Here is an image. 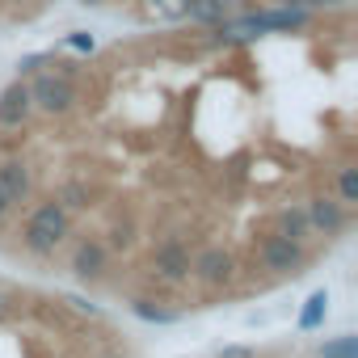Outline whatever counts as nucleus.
<instances>
[{
	"label": "nucleus",
	"mask_w": 358,
	"mask_h": 358,
	"mask_svg": "<svg viewBox=\"0 0 358 358\" xmlns=\"http://www.w3.org/2000/svg\"><path fill=\"white\" fill-rule=\"evenodd\" d=\"M131 312H135L139 320H148V324H177V312H173V308H160V303H152V299H131Z\"/></svg>",
	"instance_id": "4468645a"
},
{
	"label": "nucleus",
	"mask_w": 358,
	"mask_h": 358,
	"mask_svg": "<svg viewBox=\"0 0 358 358\" xmlns=\"http://www.w3.org/2000/svg\"><path fill=\"white\" fill-rule=\"evenodd\" d=\"M30 114H34V101H30V85L17 76L5 93H0V127H9V131H17V127H26L30 122Z\"/></svg>",
	"instance_id": "1a4fd4ad"
},
{
	"label": "nucleus",
	"mask_w": 358,
	"mask_h": 358,
	"mask_svg": "<svg viewBox=\"0 0 358 358\" xmlns=\"http://www.w3.org/2000/svg\"><path fill=\"white\" fill-rule=\"evenodd\" d=\"M308 22H312L308 9L287 5V9H270V13H245V17L224 22V26H241V30H249V34H262V30H303Z\"/></svg>",
	"instance_id": "39448f33"
},
{
	"label": "nucleus",
	"mask_w": 358,
	"mask_h": 358,
	"mask_svg": "<svg viewBox=\"0 0 358 358\" xmlns=\"http://www.w3.org/2000/svg\"><path fill=\"white\" fill-rule=\"evenodd\" d=\"M257 257H262V270H270V274H278V278H287V274H299V270L308 266V253H303V245H299V241H287V236H278V232L262 236V245H257Z\"/></svg>",
	"instance_id": "7ed1b4c3"
},
{
	"label": "nucleus",
	"mask_w": 358,
	"mask_h": 358,
	"mask_svg": "<svg viewBox=\"0 0 358 358\" xmlns=\"http://www.w3.org/2000/svg\"><path fill=\"white\" fill-rule=\"evenodd\" d=\"M308 228L312 232H320V236H341L345 232V224H350V207H341L337 199H329V194H316V199H308Z\"/></svg>",
	"instance_id": "0eeeda50"
},
{
	"label": "nucleus",
	"mask_w": 358,
	"mask_h": 358,
	"mask_svg": "<svg viewBox=\"0 0 358 358\" xmlns=\"http://www.w3.org/2000/svg\"><path fill=\"white\" fill-rule=\"evenodd\" d=\"M282 5H303V0H282Z\"/></svg>",
	"instance_id": "b1692460"
},
{
	"label": "nucleus",
	"mask_w": 358,
	"mask_h": 358,
	"mask_svg": "<svg viewBox=\"0 0 358 358\" xmlns=\"http://www.w3.org/2000/svg\"><path fill=\"white\" fill-rule=\"evenodd\" d=\"M68 47H76V51H93V38H89V34H72Z\"/></svg>",
	"instance_id": "412c9836"
},
{
	"label": "nucleus",
	"mask_w": 358,
	"mask_h": 358,
	"mask_svg": "<svg viewBox=\"0 0 358 358\" xmlns=\"http://www.w3.org/2000/svg\"><path fill=\"white\" fill-rule=\"evenodd\" d=\"M190 274H194L203 287H224V282H232L236 262H232V253H228V249L211 245V249H203V253H194V257H190Z\"/></svg>",
	"instance_id": "423d86ee"
},
{
	"label": "nucleus",
	"mask_w": 358,
	"mask_h": 358,
	"mask_svg": "<svg viewBox=\"0 0 358 358\" xmlns=\"http://www.w3.org/2000/svg\"><path fill=\"white\" fill-rule=\"evenodd\" d=\"M152 274H156L160 282H169V287L186 282V278H190V249H186V241L164 236V241L152 249Z\"/></svg>",
	"instance_id": "20e7f679"
},
{
	"label": "nucleus",
	"mask_w": 358,
	"mask_h": 358,
	"mask_svg": "<svg viewBox=\"0 0 358 358\" xmlns=\"http://www.w3.org/2000/svg\"><path fill=\"white\" fill-rule=\"evenodd\" d=\"M148 9L164 22H186V0H148Z\"/></svg>",
	"instance_id": "f3484780"
},
{
	"label": "nucleus",
	"mask_w": 358,
	"mask_h": 358,
	"mask_svg": "<svg viewBox=\"0 0 358 358\" xmlns=\"http://www.w3.org/2000/svg\"><path fill=\"white\" fill-rule=\"evenodd\" d=\"M9 211H13V203H9V199H5V190H0V220H5V215H9Z\"/></svg>",
	"instance_id": "4be33fe9"
},
{
	"label": "nucleus",
	"mask_w": 358,
	"mask_h": 358,
	"mask_svg": "<svg viewBox=\"0 0 358 358\" xmlns=\"http://www.w3.org/2000/svg\"><path fill=\"white\" fill-rule=\"evenodd\" d=\"M51 59H55L51 51H43V55H26V59L17 64V72H22V76H34V72H43V64H51Z\"/></svg>",
	"instance_id": "6ab92c4d"
},
{
	"label": "nucleus",
	"mask_w": 358,
	"mask_h": 358,
	"mask_svg": "<svg viewBox=\"0 0 358 358\" xmlns=\"http://www.w3.org/2000/svg\"><path fill=\"white\" fill-rule=\"evenodd\" d=\"M278 236L303 245V241L312 236V228H308V211H303V207H282V211H278Z\"/></svg>",
	"instance_id": "f8f14e48"
},
{
	"label": "nucleus",
	"mask_w": 358,
	"mask_h": 358,
	"mask_svg": "<svg viewBox=\"0 0 358 358\" xmlns=\"http://www.w3.org/2000/svg\"><path fill=\"white\" fill-rule=\"evenodd\" d=\"M106 266H110L106 241H97V236L76 241V249H72V274H76L80 282H97V278L106 274Z\"/></svg>",
	"instance_id": "6e6552de"
},
{
	"label": "nucleus",
	"mask_w": 358,
	"mask_h": 358,
	"mask_svg": "<svg viewBox=\"0 0 358 358\" xmlns=\"http://www.w3.org/2000/svg\"><path fill=\"white\" fill-rule=\"evenodd\" d=\"M38 5H51V0H38Z\"/></svg>",
	"instance_id": "393cba45"
},
{
	"label": "nucleus",
	"mask_w": 358,
	"mask_h": 358,
	"mask_svg": "<svg viewBox=\"0 0 358 358\" xmlns=\"http://www.w3.org/2000/svg\"><path fill=\"white\" fill-rule=\"evenodd\" d=\"M127 245H131V228H127V224H118V228L110 232V245H106V249H127Z\"/></svg>",
	"instance_id": "aec40b11"
},
{
	"label": "nucleus",
	"mask_w": 358,
	"mask_h": 358,
	"mask_svg": "<svg viewBox=\"0 0 358 358\" xmlns=\"http://www.w3.org/2000/svg\"><path fill=\"white\" fill-rule=\"evenodd\" d=\"M320 358H358V341L345 333V337H337V341L320 345Z\"/></svg>",
	"instance_id": "a211bd4d"
},
{
	"label": "nucleus",
	"mask_w": 358,
	"mask_h": 358,
	"mask_svg": "<svg viewBox=\"0 0 358 358\" xmlns=\"http://www.w3.org/2000/svg\"><path fill=\"white\" fill-rule=\"evenodd\" d=\"M68 236H72V215H68L55 199H51V203H38V207L30 211L26 228H22V245H26L30 257H51Z\"/></svg>",
	"instance_id": "f257e3e1"
},
{
	"label": "nucleus",
	"mask_w": 358,
	"mask_h": 358,
	"mask_svg": "<svg viewBox=\"0 0 358 358\" xmlns=\"http://www.w3.org/2000/svg\"><path fill=\"white\" fill-rule=\"evenodd\" d=\"M85 9H101V5H110V0H80Z\"/></svg>",
	"instance_id": "5701e85b"
},
{
	"label": "nucleus",
	"mask_w": 358,
	"mask_h": 358,
	"mask_svg": "<svg viewBox=\"0 0 358 358\" xmlns=\"http://www.w3.org/2000/svg\"><path fill=\"white\" fill-rule=\"evenodd\" d=\"M337 203L341 207H358V169L350 160L337 164Z\"/></svg>",
	"instance_id": "ddd939ff"
},
{
	"label": "nucleus",
	"mask_w": 358,
	"mask_h": 358,
	"mask_svg": "<svg viewBox=\"0 0 358 358\" xmlns=\"http://www.w3.org/2000/svg\"><path fill=\"white\" fill-rule=\"evenodd\" d=\"M0 190H5V199H9L13 207L30 203V194H34L30 164H26V160H0Z\"/></svg>",
	"instance_id": "9d476101"
},
{
	"label": "nucleus",
	"mask_w": 358,
	"mask_h": 358,
	"mask_svg": "<svg viewBox=\"0 0 358 358\" xmlns=\"http://www.w3.org/2000/svg\"><path fill=\"white\" fill-rule=\"evenodd\" d=\"M64 211H85L89 207V190L80 186V182H68V186H59V199H55Z\"/></svg>",
	"instance_id": "dca6fc26"
},
{
	"label": "nucleus",
	"mask_w": 358,
	"mask_h": 358,
	"mask_svg": "<svg viewBox=\"0 0 358 358\" xmlns=\"http://www.w3.org/2000/svg\"><path fill=\"white\" fill-rule=\"evenodd\" d=\"M324 312H329V295H324V291H312V295H308V308H303V316H299V329H303V333L320 329V324H324Z\"/></svg>",
	"instance_id": "2eb2a0df"
},
{
	"label": "nucleus",
	"mask_w": 358,
	"mask_h": 358,
	"mask_svg": "<svg viewBox=\"0 0 358 358\" xmlns=\"http://www.w3.org/2000/svg\"><path fill=\"white\" fill-rule=\"evenodd\" d=\"M30 101H34V110L51 114V118H64V114H72V110H76V101H80V97H76L72 76H59V72H34Z\"/></svg>",
	"instance_id": "f03ea898"
},
{
	"label": "nucleus",
	"mask_w": 358,
	"mask_h": 358,
	"mask_svg": "<svg viewBox=\"0 0 358 358\" xmlns=\"http://www.w3.org/2000/svg\"><path fill=\"white\" fill-rule=\"evenodd\" d=\"M186 17L199 26H220L228 22V0H186Z\"/></svg>",
	"instance_id": "9b49d317"
}]
</instances>
